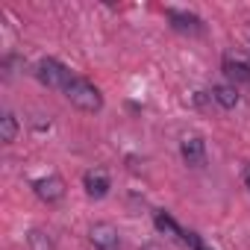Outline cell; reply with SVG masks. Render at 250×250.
Returning <instances> with one entry per match:
<instances>
[{"mask_svg":"<svg viewBox=\"0 0 250 250\" xmlns=\"http://www.w3.org/2000/svg\"><path fill=\"white\" fill-rule=\"evenodd\" d=\"M65 97H68L77 109H83V112H100V109H103V94H100V88H97L94 83L83 80V77H74V83L65 88Z\"/></svg>","mask_w":250,"mask_h":250,"instance_id":"cell-1","label":"cell"},{"mask_svg":"<svg viewBox=\"0 0 250 250\" xmlns=\"http://www.w3.org/2000/svg\"><path fill=\"white\" fill-rule=\"evenodd\" d=\"M36 77H39V83H44L47 88H56V91H65L74 83L71 68H65L59 59H42L36 65Z\"/></svg>","mask_w":250,"mask_h":250,"instance_id":"cell-2","label":"cell"},{"mask_svg":"<svg viewBox=\"0 0 250 250\" xmlns=\"http://www.w3.org/2000/svg\"><path fill=\"white\" fill-rule=\"evenodd\" d=\"M33 191L44 200V203H56L65 197V180L59 174H47V177H39L33 180Z\"/></svg>","mask_w":250,"mask_h":250,"instance_id":"cell-3","label":"cell"},{"mask_svg":"<svg viewBox=\"0 0 250 250\" xmlns=\"http://www.w3.org/2000/svg\"><path fill=\"white\" fill-rule=\"evenodd\" d=\"M165 15H168V21H171V27L177 30V33H186V36H200L203 33V21L194 15V12H186V9H165Z\"/></svg>","mask_w":250,"mask_h":250,"instance_id":"cell-4","label":"cell"},{"mask_svg":"<svg viewBox=\"0 0 250 250\" xmlns=\"http://www.w3.org/2000/svg\"><path fill=\"white\" fill-rule=\"evenodd\" d=\"M83 186H85V194H88V197L100 200V197H106V194H109L112 180H109V174H106L103 168H91V171H85V174H83Z\"/></svg>","mask_w":250,"mask_h":250,"instance_id":"cell-5","label":"cell"},{"mask_svg":"<svg viewBox=\"0 0 250 250\" xmlns=\"http://www.w3.org/2000/svg\"><path fill=\"white\" fill-rule=\"evenodd\" d=\"M224 74L232 83H247L250 85V59L244 53H227L224 56Z\"/></svg>","mask_w":250,"mask_h":250,"instance_id":"cell-6","label":"cell"},{"mask_svg":"<svg viewBox=\"0 0 250 250\" xmlns=\"http://www.w3.org/2000/svg\"><path fill=\"white\" fill-rule=\"evenodd\" d=\"M180 153H183V159L191 168H203L206 165V142L200 136H186L183 145H180Z\"/></svg>","mask_w":250,"mask_h":250,"instance_id":"cell-7","label":"cell"},{"mask_svg":"<svg viewBox=\"0 0 250 250\" xmlns=\"http://www.w3.org/2000/svg\"><path fill=\"white\" fill-rule=\"evenodd\" d=\"M91 244L97 250H121V238L118 229L112 224H94L91 227Z\"/></svg>","mask_w":250,"mask_h":250,"instance_id":"cell-8","label":"cell"},{"mask_svg":"<svg viewBox=\"0 0 250 250\" xmlns=\"http://www.w3.org/2000/svg\"><path fill=\"white\" fill-rule=\"evenodd\" d=\"M212 97H215L224 109H235V106H238V88H235V85H229V83L215 85V88H212Z\"/></svg>","mask_w":250,"mask_h":250,"instance_id":"cell-9","label":"cell"},{"mask_svg":"<svg viewBox=\"0 0 250 250\" xmlns=\"http://www.w3.org/2000/svg\"><path fill=\"white\" fill-rule=\"evenodd\" d=\"M15 139H18V121L12 112H3V118H0V142L12 145Z\"/></svg>","mask_w":250,"mask_h":250,"instance_id":"cell-10","label":"cell"},{"mask_svg":"<svg viewBox=\"0 0 250 250\" xmlns=\"http://www.w3.org/2000/svg\"><path fill=\"white\" fill-rule=\"evenodd\" d=\"M156 227H159V229H168V232H174V235H177V238H183V241H188V235H186V232H183V229H180V227H177L171 218H168V215H162V212H156Z\"/></svg>","mask_w":250,"mask_h":250,"instance_id":"cell-11","label":"cell"},{"mask_svg":"<svg viewBox=\"0 0 250 250\" xmlns=\"http://www.w3.org/2000/svg\"><path fill=\"white\" fill-rule=\"evenodd\" d=\"M241 180H244V186H247V188H250V162H247V165H244V171H241Z\"/></svg>","mask_w":250,"mask_h":250,"instance_id":"cell-12","label":"cell"},{"mask_svg":"<svg viewBox=\"0 0 250 250\" xmlns=\"http://www.w3.org/2000/svg\"><path fill=\"white\" fill-rule=\"evenodd\" d=\"M188 241H191V247H194V250H206V247L200 244V238H197V235H191V232H188Z\"/></svg>","mask_w":250,"mask_h":250,"instance_id":"cell-13","label":"cell"}]
</instances>
